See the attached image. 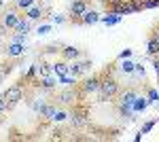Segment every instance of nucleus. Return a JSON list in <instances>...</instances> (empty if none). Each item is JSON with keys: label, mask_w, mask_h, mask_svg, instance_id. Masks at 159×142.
<instances>
[{"label": "nucleus", "mask_w": 159, "mask_h": 142, "mask_svg": "<svg viewBox=\"0 0 159 142\" xmlns=\"http://www.w3.org/2000/svg\"><path fill=\"white\" fill-rule=\"evenodd\" d=\"M121 94V83L112 76V68H106L102 72V81L98 89V102H110Z\"/></svg>", "instance_id": "obj_1"}, {"label": "nucleus", "mask_w": 159, "mask_h": 142, "mask_svg": "<svg viewBox=\"0 0 159 142\" xmlns=\"http://www.w3.org/2000/svg\"><path fill=\"white\" fill-rule=\"evenodd\" d=\"M79 100H83L79 87H66V89H61V91L55 94V102L60 106H76Z\"/></svg>", "instance_id": "obj_2"}, {"label": "nucleus", "mask_w": 159, "mask_h": 142, "mask_svg": "<svg viewBox=\"0 0 159 142\" xmlns=\"http://www.w3.org/2000/svg\"><path fill=\"white\" fill-rule=\"evenodd\" d=\"M21 17H24L21 11H19V9H17V4L13 2V4H9L7 9H2L0 21H2V25H4L7 30H15V25H17V21H19Z\"/></svg>", "instance_id": "obj_3"}, {"label": "nucleus", "mask_w": 159, "mask_h": 142, "mask_svg": "<svg viewBox=\"0 0 159 142\" xmlns=\"http://www.w3.org/2000/svg\"><path fill=\"white\" fill-rule=\"evenodd\" d=\"M100 81H102V74H91V76L83 79V81H79V91H81V95L87 98V95H91V94H98Z\"/></svg>", "instance_id": "obj_4"}, {"label": "nucleus", "mask_w": 159, "mask_h": 142, "mask_svg": "<svg viewBox=\"0 0 159 142\" xmlns=\"http://www.w3.org/2000/svg\"><path fill=\"white\" fill-rule=\"evenodd\" d=\"M24 89L25 87H21V85H11V87H7L4 89V94H2V98L7 100V104H9V110H13V108L17 106L21 100H24Z\"/></svg>", "instance_id": "obj_5"}, {"label": "nucleus", "mask_w": 159, "mask_h": 142, "mask_svg": "<svg viewBox=\"0 0 159 142\" xmlns=\"http://www.w3.org/2000/svg\"><path fill=\"white\" fill-rule=\"evenodd\" d=\"M89 9V0H70V7H68V19L72 24H81V17L83 13Z\"/></svg>", "instance_id": "obj_6"}, {"label": "nucleus", "mask_w": 159, "mask_h": 142, "mask_svg": "<svg viewBox=\"0 0 159 142\" xmlns=\"http://www.w3.org/2000/svg\"><path fill=\"white\" fill-rule=\"evenodd\" d=\"M57 83H60V76H55V74H49V76H45V79H40V81H38V87H40V91H45V94H51V91H55Z\"/></svg>", "instance_id": "obj_7"}, {"label": "nucleus", "mask_w": 159, "mask_h": 142, "mask_svg": "<svg viewBox=\"0 0 159 142\" xmlns=\"http://www.w3.org/2000/svg\"><path fill=\"white\" fill-rule=\"evenodd\" d=\"M24 53H25V45H24V43H9L7 49H4V55H7V57H11V59L21 57Z\"/></svg>", "instance_id": "obj_8"}, {"label": "nucleus", "mask_w": 159, "mask_h": 142, "mask_svg": "<svg viewBox=\"0 0 159 142\" xmlns=\"http://www.w3.org/2000/svg\"><path fill=\"white\" fill-rule=\"evenodd\" d=\"M81 55H83V53H81V49L72 47V45H64V47H61V51H60V57L66 59V62H74V59L81 57Z\"/></svg>", "instance_id": "obj_9"}, {"label": "nucleus", "mask_w": 159, "mask_h": 142, "mask_svg": "<svg viewBox=\"0 0 159 142\" xmlns=\"http://www.w3.org/2000/svg\"><path fill=\"white\" fill-rule=\"evenodd\" d=\"M108 13H115V15H129V13H136L134 7H132V2L129 0H123V2H119V4H112L108 9Z\"/></svg>", "instance_id": "obj_10"}, {"label": "nucleus", "mask_w": 159, "mask_h": 142, "mask_svg": "<svg viewBox=\"0 0 159 142\" xmlns=\"http://www.w3.org/2000/svg\"><path fill=\"white\" fill-rule=\"evenodd\" d=\"M117 112H119V117L121 119H125L127 123H132L134 121V108H132V104H125V102H117Z\"/></svg>", "instance_id": "obj_11"}, {"label": "nucleus", "mask_w": 159, "mask_h": 142, "mask_svg": "<svg viewBox=\"0 0 159 142\" xmlns=\"http://www.w3.org/2000/svg\"><path fill=\"white\" fill-rule=\"evenodd\" d=\"M45 13H47V9H45L43 4H34V7H30V9L25 11V17H28L30 21H40V19L45 17Z\"/></svg>", "instance_id": "obj_12"}, {"label": "nucleus", "mask_w": 159, "mask_h": 142, "mask_svg": "<svg viewBox=\"0 0 159 142\" xmlns=\"http://www.w3.org/2000/svg\"><path fill=\"white\" fill-rule=\"evenodd\" d=\"M100 15L98 11H93V9H87L85 13H83V17H81V25H93L100 21Z\"/></svg>", "instance_id": "obj_13"}, {"label": "nucleus", "mask_w": 159, "mask_h": 142, "mask_svg": "<svg viewBox=\"0 0 159 142\" xmlns=\"http://www.w3.org/2000/svg\"><path fill=\"white\" fill-rule=\"evenodd\" d=\"M119 100L117 102H125V104H134V100L138 98V89L136 87H127L125 91H121V94L117 95Z\"/></svg>", "instance_id": "obj_14"}, {"label": "nucleus", "mask_w": 159, "mask_h": 142, "mask_svg": "<svg viewBox=\"0 0 159 142\" xmlns=\"http://www.w3.org/2000/svg\"><path fill=\"white\" fill-rule=\"evenodd\" d=\"M147 55L148 57L159 55V38L153 34H148V38H147Z\"/></svg>", "instance_id": "obj_15"}, {"label": "nucleus", "mask_w": 159, "mask_h": 142, "mask_svg": "<svg viewBox=\"0 0 159 142\" xmlns=\"http://www.w3.org/2000/svg\"><path fill=\"white\" fill-rule=\"evenodd\" d=\"M32 24H34V21H30L28 17H21V19L17 21V25H15V32H19V34H30V32H32Z\"/></svg>", "instance_id": "obj_16"}, {"label": "nucleus", "mask_w": 159, "mask_h": 142, "mask_svg": "<svg viewBox=\"0 0 159 142\" xmlns=\"http://www.w3.org/2000/svg\"><path fill=\"white\" fill-rule=\"evenodd\" d=\"M51 68H53V74H55V76H64V74H68V62H66V59L53 62Z\"/></svg>", "instance_id": "obj_17"}, {"label": "nucleus", "mask_w": 159, "mask_h": 142, "mask_svg": "<svg viewBox=\"0 0 159 142\" xmlns=\"http://www.w3.org/2000/svg\"><path fill=\"white\" fill-rule=\"evenodd\" d=\"M132 108H134V112H144L148 108V98H144V95L140 98V95H138L134 100V104H132Z\"/></svg>", "instance_id": "obj_18"}, {"label": "nucleus", "mask_w": 159, "mask_h": 142, "mask_svg": "<svg viewBox=\"0 0 159 142\" xmlns=\"http://www.w3.org/2000/svg\"><path fill=\"white\" fill-rule=\"evenodd\" d=\"M60 83L64 85V87H79V76H74V74H64V76H60Z\"/></svg>", "instance_id": "obj_19"}, {"label": "nucleus", "mask_w": 159, "mask_h": 142, "mask_svg": "<svg viewBox=\"0 0 159 142\" xmlns=\"http://www.w3.org/2000/svg\"><path fill=\"white\" fill-rule=\"evenodd\" d=\"M100 21H102V24L106 25V28H108V25H117L119 21H121V15L108 13V15H102V17H100Z\"/></svg>", "instance_id": "obj_20"}, {"label": "nucleus", "mask_w": 159, "mask_h": 142, "mask_svg": "<svg viewBox=\"0 0 159 142\" xmlns=\"http://www.w3.org/2000/svg\"><path fill=\"white\" fill-rule=\"evenodd\" d=\"M134 68H136V62H132V57L121 59V64H119V70H121L123 74H134Z\"/></svg>", "instance_id": "obj_21"}, {"label": "nucleus", "mask_w": 159, "mask_h": 142, "mask_svg": "<svg viewBox=\"0 0 159 142\" xmlns=\"http://www.w3.org/2000/svg\"><path fill=\"white\" fill-rule=\"evenodd\" d=\"M24 79L28 81V83H32V81H36V79H40V76H38V64H32V66H30V68L25 70Z\"/></svg>", "instance_id": "obj_22"}, {"label": "nucleus", "mask_w": 159, "mask_h": 142, "mask_svg": "<svg viewBox=\"0 0 159 142\" xmlns=\"http://www.w3.org/2000/svg\"><path fill=\"white\" fill-rule=\"evenodd\" d=\"M66 119H70V112H68V110H64V108H57V112L53 115L51 123H64Z\"/></svg>", "instance_id": "obj_23"}, {"label": "nucleus", "mask_w": 159, "mask_h": 142, "mask_svg": "<svg viewBox=\"0 0 159 142\" xmlns=\"http://www.w3.org/2000/svg\"><path fill=\"white\" fill-rule=\"evenodd\" d=\"M61 47L64 45H57V43H53V45H49V47L43 49V53H40V57H45V55H55V53H60Z\"/></svg>", "instance_id": "obj_24"}, {"label": "nucleus", "mask_w": 159, "mask_h": 142, "mask_svg": "<svg viewBox=\"0 0 159 142\" xmlns=\"http://www.w3.org/2000/svg\"><path fill=\"white\" fill-rule=\"evenodd\" d=\"M147 98H148V104H157L159 102V91L153 89V87H148L147 89Z\"/></svg>", "instance_id": "obj_25"}, {"label": "nucleus", "mask_w": 159, "mask_h": 142, "mask_svg": "<svg viewBox=\"0 0 159 142\" xmlns=\"http://www.w3.org/2000/svg\"><path fill=\"white\" fill-rule=\"evenodd\" d=\"M15 4H17V9L19 11H28L30 7H34V0H15Z\"/></svg>", "instance_id": "obj_26"}, {"label": "nucleus", "mask_w": 159, "mask_h": 142, "mask_svg": "<svg viewBox=\"0 0 159 142\" xmlns=\"http://www.w3.org/2000/svg\"><path fill=\"white\" fill-rule=\"evenodd\" d=\"M134 74L138 76V79H142V81H144V79H147V70H144V66H142V64H136Z\"/></svg>", "instance_id": "obj_27"}, {"label": "nucleus", "mask_w": 159, "mask_h": 142, "mask_svg": "<svg viewBox=\"0 0 159 142\" xmlns=\"http://www.w3.org/2000/svg\"><path fill=\"white\" fill-rule=\"evenodd\" d=\"M66 21H68V17H64V15H60V13H53V15H51V24H66Z\"/></svg>", "instance_id": "obj_28"}, {"label": "nucleus", "mask_w": 159, "mask_h": 142, "mask_svg": "<svg viewBox=\"0 0 159 142\" xmlns=\"http://www.w3.org/2000/svg\"><path fill=\"white\" fill-rule=\"evenodd\" d=\"M25 36H28V34H19V32H15V34H11L9 43H24V45H25Z\"/></svg>", "instance_id": "obj_29"}, {"label": "nucleus", "mask_w": 159, "mask_h": 142, "mask_svg": "<svg viewBox=\"0 0 159 142\" xmlns=\"http://www.w3.org/2000/svg\"><path fill=\"white\" fill-rule=\"evenodd\" d=\"M51 32V24H43V25H38L36 28V34L38 36H45V34H49Z\"/></svg>", "instance_id": "obj_30"}, {"label": "nucleus", "mask_w": 159, "mask_h": 142, "mask_svg": "<svg viewBox=\"0 0 159 142\" xmlns=\"http://www.w3.org/2000/svg\"><path fill=\"white\" fill-rule=\"evenodd\" d=\"M159 0H142V9H157Z\"/></svg>", "instance_id": "obj_31"}, {"label": "nucleus", "mask_w": 159, "mask_h": 142, "mask_svg": "<svg viewBox=\"0 0 159 142\" xmlns=\"http://www.w3.org/2000/svg\"><path fill=\"white\" fill-rule=\"evenodd\" d=\"M132 55H134V51H132V49H123L121 53L117 55V59H119V62H121V59H129Z\"/></svg>", "instance_id": "obj_32"}, {"label": "nucleus", "mask_w": 159, "mask_h": 142, "mask_svg": "<svg viewBox=\"0 0 159 142\" xmlns=\"http://www.w3.org/2000/svg\"><path fill=\"white\" fill-rule=\"evenodd\" d=\"M155 123H157V121H147V123H144V125L140 127V131H142V134H148V131L155 127Z\"/></svg>", "instance_id": "obj_33"}, {"label": "nucleus", "mask_w": 159, "mask_h": 142, "mask_svg": "<svg viewBox=\"0 0 159 142\" xmlns=\"http://www.w3.org/2000/svg\"><path fill=\"white\" fill-rule=\"evenodd\" d=\"M4 112H9V104H7V100L0 95V115H4Z\"/></svg>", "instance_id": "obj_34"}, {"label": "nucleus", "mask_w": 159, "mask_h": 142, "mask_svg": "<svg viewBox=\"0 0 159 142\" xmlns=\"http://www.w3.org/2000/svg\"><path fill=\"white\" fill-rule=\"evenodd\" d=\"M119 2H123V0H102V4L106 7V11H108L112 4H119Z\"/></svg>", "instance_id": "obj_35"}, {"label": "nucleus", "mask_w": 159, "mask_h": 142, "mask_svg": "<svg viewBox=\"0 0 159 142\" xmlns=\"http://www.w3.org/2000/svg\"><path fill=\"white\" fill-rule=\"evenodd\" d=\"M153 59V68H155V74H157V79H159V55H155V57H151Z\"/></svg>", "instance_id": "obj_36"}, {"label": "nucleus", "mask_w": 159, "mask_h": 142, "mask_svg": "<svg viewBox=\"0 0 159 142\" xmlns=\"http://www.w3.org/2000/svg\"><path fill=\"white\" fill-rule=\"evenodd\" d=\"M151 34H153V36H157V38H159V24H155V28L151 30Z\"/></svg>", "instance_id": "obj_37"}, {"label": "nucleus", "mask_w": 159, "mask_h": 142, "mask_svg": "<svg viewBox=\"0 0 159 142\" xmlns=\"http://www.w3.org/2000/svg\"><path fill=\"white\" fill-rule=\"evenodd\" d=\"M142 136H144V134H142V131H138V134L134 136V140H136V142H140V140H142Z\"/></svg>", "instance_id": "obj_38"}, {"label": "nucleus", "mask_w": 159, "mask_h": 142, "mask_svg": "<svg viewBox=\"0 0 159 142\" xmlns=\"http://www.w3.org/2000/svg\"><path fill=\"white\" fill-rule=\"evenodd\" d=\"M2 40H4V36H0V55H4V47H2Z\"/></svg>", "instance_id": "obj_39"}, {"label": "nucleus", "mask_w": 159, "mask_h": 142, "mask_svg": "<svg viewBox=\"0 0 159 142\" xmlns=\"http://www.w3.org/2000/svg\"><path fill=\"white\" fill-rule=\"evenodd\" d=\"M2 9H4V2H2V0H0V11H2Z\"/></svg>", "instance_id": "obj_40"}]
</instances>
